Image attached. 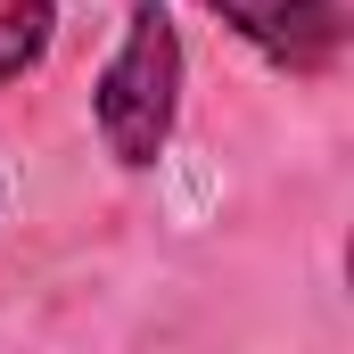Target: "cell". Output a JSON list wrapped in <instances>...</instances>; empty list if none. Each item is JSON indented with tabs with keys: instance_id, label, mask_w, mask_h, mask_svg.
I'll list each match as a JSON object with an SVG mask.
<instances>
[{
	"instance_id": "1",
	"label": "cell",
	"mask_w": 354,
	"mask_h": 354,
	"mask_svg": "<svg viewBox=\"0 0 354 354\" xmlns=\"http://www.w3.org/2000/svg\"><path fill=\"white\" fill-rule=\"evenodd\" d=\"M91 115H99V140L115 165H157L165 140H174V115H181V33L157 0H140L124 17V41L115 58L99 66V91H91Z\"/></svg>"
},
{
	"instance_id": "2",
	"label": "cell",
	"mask_w": 354,
	"mask_h": 354,
	"mask_svg": "<svg viewBox=\"0 0 354 354\" xmlns=\"http://www.w3.org/2000/svg\"><path fill=\"white\" fill-rule=\"evenodd\" d=\"M272 66H322L338 50V0H198Z\"/></svg>"
},
{
	"instance_id": "3",
	"label": "cell",
	"mask_w": 354,
	"mask_h": 354,
	"mask_svg": "<svg viewBox=\"0 0 354 354\" xmlns=\"http://www.w3.org/2000/svg\"><path fill=\"white\" fill-rule=\"evenodd\" d=\"M50 33H58V0H0V83L33 75L50 58Z\"/></svg>"
}]
</instances>
